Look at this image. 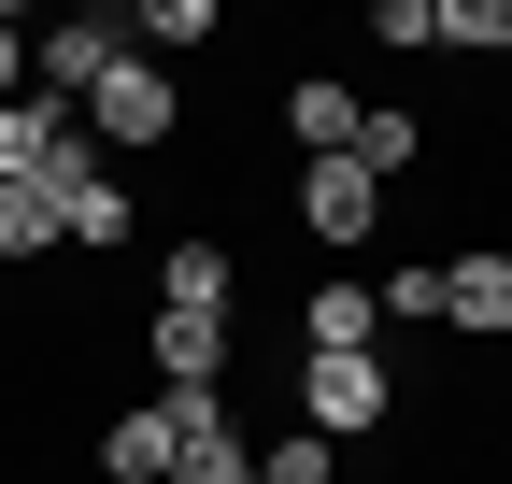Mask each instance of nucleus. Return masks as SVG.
<instances>
[{
  "label": "nucleus",
  "instance_id": "nucleus-1",
  "mask_svg": "<svg viewBox=\"0 0 512 484\" xmlns=\"http://www.w3.org/2000/svg\"><path fill=\"white\" fill-rule=\"evenodd\" d=\"M72 129H86L100 157H143V143H171V129H185V86L157 72V57H143V43H128V57H114V72L86 86V114H72Z\"/></svg>",
  "mask_w": 512,
  "mask_h": 484
},
{
  "label": "nucleus",
  "instance_id": "nucleus-2",
  "mask_svg": "<svg viewBox=\"0 0 512 484\" xmlns=\"http://www.w3.org/2000/svg\"><path fill=\"white\" fill-rule=\"evenodd\" d=\"M214 413H228V399H171V385H157L143 413H114V428H100V484H171V456L200 442Z\"/></svg>",
  "mask_w": 512,
  "mask_h": 484
},
{
  "label": "nucleus",
  "instance_id": "nucleus-3",
  "mask_svg": "<svg viewBox=\"0 0 512 484\" xmlns=\"http://www.w3.org/2000/svg\"><path fill=\"white\" fill-rule=\"evenodd\" d=\"M384 399H399L384 356H299V428H313V442H370Z\"/></svg>",
  "mask_w": 512,
  "mask_h": 484
},
{
  "label": "nucleus",
  "instance_id": "nucleus-4",
  "mask_svg": "<svg viewBox=\"0 0 512 484\" xmlns=\"http://www.w3.org/2000/svg\"><path fill=\"white\" fill-rule=\"evenodd\" d=\"M114 57H128V15H100V0H86V15H57V29H29V86H43L57 114H86V86L114 72Z\"/></svg>",
  "mask_w": 512,
  "mask_h": 484
},
{
  "label": "nucleus",
  "instance_id": "nucleus-5",
  "mask_svg": "<svg viewBox=\"0 0 512 484\" xmlns=\"http://www.w3.org/2000/svg\"><path fill=\"white\" fill-rule=\"evenodd\" d=\"M43 186H57V242H72V257H114V242H128V186L100 171V143H86V129L57 143V171H43Z\"/></svg>",
  "mask_w": 512,
  "mask_h": 484
},
{
  "label": "nucleus",
  "instance_id": "nucleus-6",
  "mask_svg": "<svg viewBox=\"0 0 512 484\" xmlns=\"http://www.w3.org/2000/svg\"><path fill=\"white\" fill-rule=\"evenodd\" d=\"M299 228L328 242V257H356V242L384 228V186H370L356 157H313V171H299Z\"/></svg>",
  "mask_w": 512,
  "mask_h": 484
},
{
  "label": "nucleus",
  "instance_id": "nucleus-7",
  "mask_svg": "<svg viewBox=\"0 0 512 484\" xmlns=\"http://www.w3.org/2000/svg\"><path fill=\"white\" fill-rule=\"evenodd\" d=\"M143 356H157V385H171V399H228V314H157Z\"/></svg>",
  "mask_w": 512,
  "mask_h": 484
},
{
  "label": "nucleus",
  "instance_id": "nucleus-8",
  "mask_svg": "<svg viewBox=\"0 0 512 484\" xmlns=\"http://www.w3.org/2000/svg\"><path fill=\"white\" fill-rule=\"evenodd\" d=\"M441 328H470V342H512V257H498V242L441 257Z\"/></svg>",
  "mask_w": 512,
  "mask_h": 484
},
{
  "label": "nucleus",
  "instance_id": "nucleus-9",
  "mask_svg": "<svg viewBox=\"0 0 512 484\" xmlns=\"http://www.w3.org/2000/svg\"><path fill=\"white\" fill-rule=\"evenodd\" d=\"M228 285H242V257H228V242H200V228H185L171 257H157V314H228Z\"/></svg>",
  "mask_w": 512,
  "mask_h": 484
},
{
  "label": "nucleus",
  "instance_id": "nucleus-10",
  "mask_svg": "<svg viewBox=\"0 0 512 484\" xmlns=\"http://www.w3.org/2000/svg\"><path fill=\"white\" fill-rule=\"evenodd\" d=\"M356 114H370V100H356L342 72H299V86H285V129H299V157H356Z\"/></svg>",
  "mask_w": 512,
  "mask_h": 484
},
{
  "label": "nucleus",
  "instance_id": "nucleus-11",
  "mask_svg": "<svg viewBox=\"0 0 512 484\" xmlns=\"http://www.w3.org/2000/svg\"><path fill=\"white\" fill-rule=\"evenodd\" d=\"M57 143H72V114H57L43 86H29V100H0V186H43Z\"/></svg>",
  "mask_w": 512,
  "mask_h": 484
},
{
  "label": "nucleus",
  "instance_id": "nucleus-12",
  "mask_svg": "<svg viewBox=\"0 0 512 484\" xmlns=\"http://www.w3.org/2000/svg\"><path fill=\"white\" fill-rule=\"evenodd\" d=\"M384 314H370V285H313V314H299V356H370Z\"/></svg>",
  "mask_w": 512,
  "mask_h": 484
},
{
  "label": "nucleus",
  "instance_id": "nucleus-13",
  "mask_svg": "<svg viewBox=\"0 0 512 484\" xmlns=\"http://www.w3.org/2000/svg\"><path fill=\"white\" fill-rule=\"evenodd\" d=\"M43 257H72L57 242V186H0V271H43Z\"/></svg>",
  "mask_w": 512,
  "mask_h": 484
},
{
  "label": "nucleus",
  "instance_id": "nucleus-14",
  "mask_svg": "<svg viewBox=\"0 0 512 484\" xmlns=\"http://www.w3.org/2000/svg\"><path fill=\"white\" fill-rule=\"evenodd\" d=\"M356 171H370V186H399V171H427V129H413L399 100H370V114H356Z\"/></svg>",
  "mask_w": 512,
  "mask_h": 484
},
{
  "label": "nucleus",
  "instance_id": "nucleus-15",
  "mask_svg": "<svg viewBox=\"0 0 512 484\" xmlns=\"http://www.w3.org/2000/svg\"><path fill=\"white\" fill-rule=\"evenodd\" d=\"M128 43H143L157 72H171L185 43H214V0H143V15H128Z\"/></svg>",
  "mask_w": 512,
  "mask_h": 484
},
{
  "label": "nucleus",
  "instance_id": "nucleus-16",
  "mask_svg": "<svg viewBox=\"0 0 512 484\" xmlns=\"http://www.w3.org/2000/svg\"><path fill=\"white\" fill-rule=\"evenodd\" d=\"M171 484H256V442H242L228 413H214V428H200V442L171 456Z\"/></svg>",
  "mask_w": 512,
  "mask_h": 484
},
{
  "label": "nucleus",
  "instance_id": "nucleus-17",
  "mask_svg": "<svg viewBox=\"0 0 512 484\" xmlns=\"http://www.w3.org/2000/svg\"><path fill=\"white\" fill-rule=\"evenodd\" d=\"M370 314H384V328H441V271H427V257H413V271H384V285H370Z\"/></svg>",
  "mask_w": 512,
  "mask_h": 484
},
{
  "label": "nucleus",
  "instance_id": "nucleus-18",
  "mask_svg": "<svg viewBox=\"0 0 512 484\" xmlns=\"http://www.w3.org/2000/svg\"><path fill=\"white\" fill-rule=\"evenodd\" d=\"M441 43L456 57H512V0H441Z\"/></svg>",
  "mask_w": 512,
  "mask_h": 484
},
{
  "label": "nucleus",
  "instance_id": "nucleus-19",
  "mask_svg": "<svg viewBox=\"0 0 512 484\" xmlns=\"http://www.w3.org/2000/svg\"><path fill=\"white\" fill-rule=\"evenodd\" d=\"M370 43H399V57H427V43H441V0H370Z\"/></svg>",
  "mask_w": 512,
  "mask_h": 484
},
{
  "label": "nucleus",
  "instance_id": "nucleus-20",
  "mask_svg": "<svg viewBox=\"0 0 512 484\" xmlns=\"http://www.w3.org/2000/svg\"><path fill=\"white\" fill-rule=\"evenodd\" d=\"M256 484H328V442L285 428V442H256Z\"/></svg>",
  "mask_w": 512,
  "mask_h": 484
},
{
  "label": "nucleus",
  "instance_id": "nucleus-21",
  "mask_svg": "<svg viewBox=\"0 0 512 484\" xmlns=\"http://www.w3.org/2000/svg\"><path fill=\"white\" fill-rule=\"evenodd\" d=\"M0 100H29V29L0 15Z\"/></svg>",
  "mask_w": 512,
  "mask_h": 484
}]
</instances>
